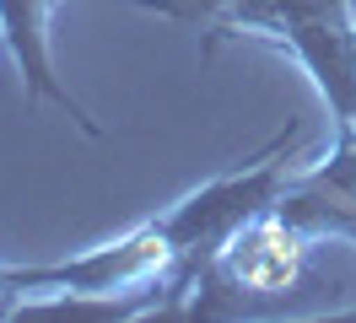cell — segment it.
Here are the masks:
<instances>
[{
  "instance_id": "cell-1",
  "label": "cell",
  "mask_w": 356,
  "mask_h": 323,
  "mask_svg": "<svg viewBox=\"0 0 356 323\" xmlns=\"http://www.w3.org/2000/svg\"><path fill=\"white\" fill-rule=\"evenodd\" d=\"M60 11V0H0V38L11 49V60L22 70L27 103H54L60 113H70L87 135H103V124L92 119L87 108L70 97V86H60L54 60H49V22Z\"/></svg>"
}]
</instances>
